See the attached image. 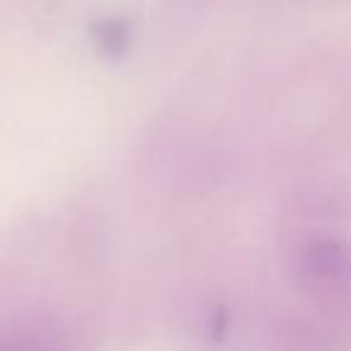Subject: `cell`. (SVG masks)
<instances>
[{
    "mask_svg": "<svg viewBox=\"0 0 351 351\" xmlns=\"http://www.w3.org/2000/svg\"><path fill=\"white\" fill-rule=\"evenodd\" d=\"M97 44L104 53H111V56H118L121 49L128 46V25L118 20H111V22H101L97 27Z\"/></svg>",
    "mask_w": 351,
    "mask_h": 351,
    "instance_id": "1",
    "label": "cell"
}]
</instances>
